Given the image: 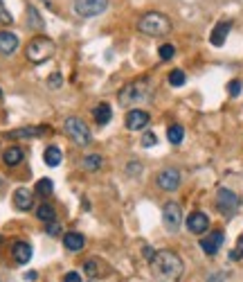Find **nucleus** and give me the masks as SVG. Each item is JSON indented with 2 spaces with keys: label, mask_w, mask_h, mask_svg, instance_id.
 <instances>
[{
  "label": "nucleus",
  "mask_w": 243,
  "mask_h": 282,
  "mask_svg": "<svg viewBox=\"0 0 243 282\" xmlns=\"http://www.w3.org/2000/svg\"><path fill=\"white\" fill-rule=\"evenodd\" d=\"M151 269H153V275L158 282H178L183 278L185 264L180 259L178 253L173 251H158L153 259H151Z\"/></svg>",
  "instance_id": "f257e3e1"
},
{
  "label": "nucleus",
  "mask_w": 243,
  "mask_h": 282,
  "mask_svg": "<svg viewBox=\"0 0 243 282\" xmlns=\"http://www.w3.org/2000/svg\"><path fill=\"white\" fill-rule=\"evenodd\" d=\"M138 30L146 36H165L171 32V21L160 11H149L138 21Z\"/></svg>",
  "instance_id": "f03ea898"
},
{
  "label": "nucleus",
  "mask_w": 243,
  "mask_h": 282,
  "mask_svg": "<svg viewBox=\"0 0 243 282\" xmlns=\"http://www.w3.org/2000/svg\"><path fill=\"white\" fill-rule=\"evenodd\" d=\"M25 54L32 64H45L54 54V43L48 36H34L25 48Z\"/></svg>",
  "instance_id": "7ed1b4c3"
},
{
  "label": "nucleus",
  "mask_w": 243,
  "mask_h": 282,
  "mask_svg": "<svg viewBox=\"0 0 243 282\" xmlns=\"http://www.w3.org/2000/svg\"><path fill=\"white\" fill-rule=\"evenodd\" d=\"M151 93V86L146 79L142 82H133V84H126L120 93H117V99H120L122 106H131V104H138V102H144Z\"/></svg>",
  "instance_id": "20e7f679"
},
{
  "label": "nucleus",
  "mask_w": 243,
  "mask_h": 282,
  "mask_svg": "<svg viewBox=\"0 0 243 282\" xmlns=\"http://www.w3.org/2000/svg\"><path fill=\"white\" fill-rule=\"evenodd\" d=\"M108 9V0H75V11L81 18H95Z\"/></svg>",
  "instance_id": "39448f33"
},
{
  "label": "nucleus",
  "mask_w": 243,
  "mask_h": 282,
  "mask_svg": "<svg viewBox=\"0 0 243 282\" xmlns=\"http://www.w3.org/2000/svg\"><path fill=\"white\" fill-rule=\"evenodd\" d=\"M239 203H241V199L236 196V192L228 190V188H221V190H218L216 206H218V210L223 212V217H232V214L239 210Z\"/></svg>",
  "instance_id": "423d86ee"
},
{
  "label": "nucleus",
  "mask_w": 243,
  "mask_h": 282,
  "mask_svg": "<svg viewBox=\"0 0 243 282\" xmlns=\"http://www.w3.org/2000/svg\"><path fill=\"white\" fill-rule=\"evenodd\" d=\"M65 131L77 145H90V129L86 127V122L79 120V117H68Z\"/></svg>",
  "instance_id": "0eeeda50"
},
{
  "label": "nucleus",
  "mask_w": 243,
  "mask_h": 282,
  "mask_svg": "<svg viewBox=\"0 0 243 282\" xmlns=\"http://www.w3.org/2000/svg\"><path fill=\"white\" fill-rule=\"evenodd\" d=\"M162 221H165L167 230L176 233L180 228V224H183V208H180L176 201L165 203V208H162Z\"/></svg>",
  "instance_id": "6e6552de"
},
{
  "label": "nucleus",
  "mask_w": 243,
  "mask_h": 282,
  "mask_svg": "<svg viewBox=\"0 0 243 282\" xmlns=\"http://www.w3.org/2000/svg\"><path fill=\"white\" fill-rule=\"evenodd\" d=\"M149 122H151L149 113H146V111H140V109L128 111L126 117H124V124H126L128 131H140V129H144Z\"/></svg>",
  "instance_id": "1a4fd4ad"
},
{
  "label": "nucleus",
  "mask_w": 243,
  "mask_h": 282,
  "mask_svg": "<svg viewBox=\"0 0 243 282\" xmlns=\"http://www.w3.org/2000/svg\"><path fill=\"white\" fill-rule=\"evenodd\" d=\"M223 239H225L223 230H212L210 235L203 237V239H201V248H203V253H205V255H216L218 248L223 246Z\"/></svg>",
  "instance_id": "9d476101"
},
{
  "label": "nucleus",
  "mask_w": 243,
  "mask_h": 282,
  "mask_svg": "<svg viewBox=\"0 0 243 282\" xmlns=\"http://www.w3.org/2000/svg\"><path fill=\"white\" fill-rule=\"evenodd\" d=\"M158 185L167 192H173L180 185V172L178 169H162L158 174Z\"/></svg>",
  "instance_id": "9b49d317"
},
{
  "label": "nucleus",
  "mask_w": 243,
  "mask_h": 282,
  "mask_svg": "<svg viewBox=\"0 0 243 282\" xmlns=\"http://www.w3.org/2000/svg\"><path fill=\"white\" fill-rule=\"evenodd\" d=\"M187 228H189V233H194V235H203L210 228V219H207L205 212H191L187 217Z\"/></svg>",
  "instance_id": "f8f14e48"
},
{
  "label": "nucleus",
  "mask_w": 243,
  "mask_h": 282,
  "mask_svg": "<svg viewBox=\"0 0 243 282\" xmlns=\"http://www.w3.org/2000/svg\"><path fill=\"white\" fill-rule=\"evenodd\" d=\"M50 129L48 127H20L7 133V138H23V140H32V138H41Z\"/></svg>",
  "instance_id": "ddd939ff"
},
{
  "label": "nucleus",
  "mask_w": 243,
  "mask_h": 282,
  "mask_svg": "<svg viewBox=\"0 0 243 282\" xmlns=\"http://www.w3.org/2000/svg\"><path fill=\"white\" fill-rule=\"evenodd\" d=\"M230 30H232V23H230V21H221V23H216V27H214L212 34H210V41H212V45L221 48V45L225 43V38H228Z\"/></svg>",
  "instance_id": "4468645a"
},
{
  "label": "nucleus",
  "mask_w": 243,
  "mask_h": 282,
  "mask_svg": "<svg viewBox=\"0 0 243 282\" xmlns=\"http://www.w3.org/2000/svg\"><path fill=\"white\" fill-rule=\"evenodd\" d=\"M18 50V36L11 32H0V54L9 56Z\"/></svg>",
  "instance_id": "2eb2a0df"
},
{
  "label": "nucleus",
  "mask_w": 243,
  "mask_h": 282,
  "mask_svg": "<svg viewBox=\"0 0 243 282\" xmlns=\"http://www.w3.org/2000/svg\"><path fill=\"white\" fill-rule=\"evenodd\" d=\"M14 206L18 210H32L34 206V196H32V190L27 188H18L14 192Z\"/></svg>",
  "instance_id": "dca6fc26"
},
{
  "label": "nucleus",
  "mask_w": 243,
  "mask_h": 282,
  "mask_svg": "<svg viewBox=\"0 0 243 282\" xmlns=\"http://www.w3.org/2000/svg\"><path fill=\"white\" fill-rule=\"evenodd\" d=\"M11 255L18 264H27L32 259V246L27 244V241H16L14 246H11Z\"/></svg>",
  "instance_id": "f3484780"
},
{
  "label": "nucleus",
  "mask_w": 243,
  "mask_h": 282,
  "mask_svg": "<svg viewBox=\"0 0 243 282\" xmlns=\"http://www.w3.org/2000/svg\"><path fill=\"white\" fill-rule=\"evenodd\" d=\"M93 117H95V122H97V124H108V122H111V117H113V109H111V104H106V102L97 104V106L93 109Z\"/></svg>",
  "instance_id": "a211bd4d"
},
{
  "label": "nucleus",
  "mask_w": 243,
  "mask_h": 282,
  "mask_svg": "<svg viewBox=\"0 0 243 282\" xmlns=\"http://www.w3.org/2000/svg\"><path fill=\"white\" fill-rule=\"evenodd\" d=\"M23 158H25V154H23L20 147H9V149L3 154V160H5V165H7V167H16V165H20Z\"/></svg>",
  "instance_id": "6ab92c4d"
},
{
  "label": "nucleus",
  "mask_w": 243,
  "mask_h": 282,
  "mask_svg": "<svg viewBox=\"0 0 243 282\" xmlns=\"http://www.w3.org/2000/svg\"><path fill=\"white\" fill-rule=\"evenodd\" d=\"M63 244L68 251H72V253H77V251H81L83 244H86V239H83V235H79V233H68L63 237Z\"/></svg>",
  "instance_id": "aec40b11"
},
{
  "label": "nucleus",
  "mask_w": 243,
  "mask_h": 282,
  "mask_svg": "<svg viewBox=\"0 0 243 282\" xmlns=\"http://www.w3.org/2000/svg\"><path fill=\"white\" fill-rule=\"evenodd\" d=\"M61 149L59 147H48L45 149V156H43V160H45V165L48 167H56V165H61Z\"/></svg>",
  "instance_id": "412c9836"
},
{
  "label": "nucleus",
  "mask_w": 243,
  "mask_h": 282,
  "mask_svg": "<svg viewBox=\"0 0 243 282\" xmlns=\"http://www.w3.org/2000/svg\"><path fill=\"white\" fill-rule=\"evenodd\" d=\"M83 271H86V275H90V278H97V275L104 273V264L99 259H86L83 262Z\"/></svg>",
  "instance_id": "4be33fe9"
},
{
  "label": "nucleus",
  "mask_w": 243,
  "mask_h": 282,
  "mask_svg": "<svg viewBox=\"0 0 243 282\" xmlns=\"http://www.w3.org/2000/svg\"><path fill=\"white\" fill-rule=\"evenodd\" d=\"M36 217L41 219V221H45V224H52L54 219H56V212H54V208H52V206H48V203H43V206H38V210H36Z\"/></svg>",
  "instance_id": "5701e85b"
},
{
  "label": "nucleus",
  "mask_w": 243,
  "mask_h": 282,
  "mask_svg": "<svg viewBox=\"0 0 243 282\" xmlns=\"http://www.w3.org/2000/svg\"><path fill=\"white\" fill-rule=\"evenodd\" d=\"M167 138H169V143L171 145H180L183 143V138H185V129L180 127V124H171L169 131H167Z\"/></svg>",
  "instance_id": "b1692460"
},
{
  "label": "nucleus",
  "mask_w": 243,
  "mask_h": 282,
  "mask_svg": "<svg viewBox=\"0 0 243 282\" xmlns=\"http://www.w3.org/2000/svg\"><path fill=\"white\" fill-rule=\"evenodd\" d=\"M101 165H104V158H101L99 154H90V156L83 158V167L90 169V172H97Z\"/></svg>",
  "instance_id": "393cba45"
},
{
  "label": "nucleus",
  "mask_w": 243,
  "mask_h": 282,
  "mask_svg": "<svg viewBox=\"0 0 243 282\" xmlns=\"http://www.w3.org/2000/svg\"><path fill=\"white\" fill-rule=\"evenodd\" d=\"M52 190H54V183L50 178L36 180V188H34V192H36V194H41V196H50V194H52Z\"/></svg>",
  "instance_id": "a878e982"
},
{
  "label": "nucleus",
  "mask_w": 243,
  "mask_h": 282,
  "mask_svg": "<svg viewBox=\"0 0 243 282\" xmlns=\"http://www.w3.org/2000/svg\"><path fill=\"white\" fill-rule=\"evenodd\" d=\"M185 79H187V77H185L183 70H171V72H169V84H171V86H176V88L183 86Z\"/></svg>",
  "instance_id": "bb28decb"
},
{
  "label": "nucleus",
  "mask_w": 243,
  "mask_h": 282,
  "mask_svg": "<svg viewBox=\"0 0 243 282\" xmlns=\"http://www.w3.org/2000/svg\"><path fill=\"white\" fill-rule=\"evenodd\" d=\"M27 23H30V25H34V27H38V30H41V27H43L41 16H38V11L34 9V7L27 9Z\"/></svg>",
  "instance_id": "cd10ccee"
},
{
  "label": "nucleus",
  "mask_w": 243,
  "mask_h": 282,
  "mask_svg": "<svg viewBox=\"0 0 243 282\" xmlns=\"http://www.w3.org/2000/svg\"><path fill=\"white\" fill-rule=\"evenodd\" d=\"M158 54H160V59H162V61H169L173 54H176V48H173L171 43H165V45H160V50H158Z\"/></svg>",
  "instance_id": "c85d7f7f"
},
{
  "label": "nucleus",
  "mask_w": 243,
  "mask_h": 282,
  "mask_svg": "<svg viewBox=\"0 0 243 282\" xmlns=\"http://www.w3.org/2000/svg\"><path fill=\"white\" fill-rule=\"evenodd\" d=\"M230 259H232V262H236V259H243V235L239 237V241H236V248L230 253Z\"/></svg>",
  "instance_id": "c756f323"
},
{
  "label": "nucleus",
  "mask_w": 243,
  "mask_h": 282,
  "mask_svg": "<svg viewBox=\"0 0 243 282\" xmlns=\"http://www.w3.org/2000/svg\"><path fill=\"white\" fill-rule=\"evenodd\" d=\"M241 82H239V79H232V82H230L228 84V93L230 95H232V97H239V95H241Z\"/></svg>",
  "instance_id": "7c9ffc66"
},
{
  "label": "nucleus",
  "mask_w": 243,
  "mask_h": 282,
  "mask_svg": "<svg viewBox=\"0 0 243 282\" xmlns=\"http://www.w3.org/2000/svg\"><path fill=\"white\" fill-rule=\"evenodd\" d=\"M61 84H63V77H61L59 72H54V75L48 77V86L50 88H61Z\"/></svg>",
  "instance_id": "2f4dec72"
},
{
  "label": "nucleus",
  "mask_w": 243,
  "mask_h": 282,
  "mask_svg": "<svg viewBox=\"0 0 243 282\" xmlns=\"http://www.w3.org/2000/svg\"><path fill=\"white\" fill-rule=\"evenodd\" d=\"M156 143H158L156 133H151V131H149V133H144V135H142V147H153Z\"/></svg>",
  "instance_id": "473e14b6"
},
{
  "label": "nucleus",
  "mask_w": 243,
  "mask_h": 282,
  "mask_svg": "<svg viewBox=\"0 0 243 282\" xmlns=\"http://www.w3.org/2000/svg\"><path fill=\"white\" fill-rule=\"evenodd\" d=\"M0 23H11V14H9L7 9H5L3 0H0Z\"/></svg>",
  "instance_id": "72a5a7b5"
},
{
  "label": "nucleus",
  "mask_w": 243,
  "mask_h": 282,
  "mask_svg": "<svg viewBox=\"0 0 243 282\" xmlns=\"http://www.w3.org/2000/svg\"><path fill=\"white\" fill-rule=\"evenodd\" d=\"M45 230H48V235H52V237H56V235H59V233H61V226H59V224H56V221H52V224H48V228H45Z\"/></svg>",
  "instance_id": "f704fd0d"
},
{
  "label": "nucleus",
  "mask_w": 243,
  "mask_h": 282,
  "mask_svg": "<svg viewBox=\"0 0 243 282\" xmlns=\"http://www.w3.org/2000/svg\"><path fill=\"white\" fill-rule=\"evenodd\" d=\"M63 282H81V275H79V273H75V271H70V273H65Z\"/></svg>",
  "instance_id": "c9c22d12"
},
{
  "label": "nucleus",
  "mask_w": 243,
  "mask_h": 282,
  "mask_svg": "<svg viewBox=\"0 0 243 282\" xmlns=\"http://www.w3.org/2000/svg\"><path fill=\"white\" fill-rule=\"evenodd\" d=\"M207 282H225V278H223V273H214V275H210Z\"/></svg>",
  "instance_id": "e433bc0d"
},
{
  "label": "nucleus",
  "mask_w": 243,
  "mask_h": 282,
  "mask_svg": "<svg viewBox=\"0 0 243 282\" xmlns=\"http://www.w3.org/2000/svg\"><path fill=\"white\" fill-rule=\"evenodd\" d=\"M38 275H36V271H30V273H25V280H36Z\"/></svg>",
  "instance_id": "4c0bfd02"
},
{
  "label": "nucleus",
  "mask_w": 243,
  "mask_h": 282,
  "mask_svg": "<svg viewBox=\"0 0 243 282\" xmlns=\"http://www.w3.org/2000/svg\"><path fill=\"white\" fill-rule=\"evenodd\" d=\"M0 99H3V90H0Z\"/></svg>",
  "instance_id": "58836bf2"
},
{
  "label": "nucleus",
  "mask_w": 243,
  "mask_h": 282,
  "mask_svg": "<svg viewBox=\"0 0 243 282\" xmlns=\"http://www.w3.org/2000/svg\"><path fill=\"white\" fill-rule=\"evenodd\" d=\"M0 241H3V237H0Z\"/></svg>",
  "instance_id": "ea45409f"
}]
</instances>
